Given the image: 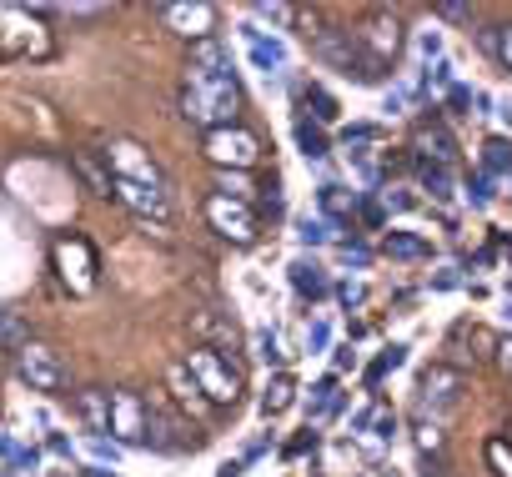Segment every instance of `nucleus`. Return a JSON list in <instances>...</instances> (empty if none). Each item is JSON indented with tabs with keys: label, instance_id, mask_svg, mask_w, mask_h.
Instances as JSON below:
<instances>
[{
	"label": "nucleus",
	"instance_id": "nucleus-30",
	"mask_svg": "<svg viewBox=\"0 0 512 477\" xmlns=\"http://www.w3.org/2000/svg\"><path fill=\"white\" fill-rule=\"evenodd\" d=\"M482 156H487V171H512V146H507L502 136H492V141L482 146Z\"/></svg>",
	"mask_w": 512,
	"mask_h": 477
},
{
	"label": "nucleus",
	"instance_id": "nucleus-12",
	"mask_svg": "<svg viewBox=\"0 0 512 477\" xmlns=\"http://www.w3.org/2000/svg\"><path fill=\"white\" fill-rule=\"evenodd\" d=\"M362 41H367V51H372L377 61H392V56L402 51V21H397V16H372L367 31H362Z\"/></svg>",
	"mask_w": 512,
	"mask_h": 477
},
{
	"label": "nucleus",
	"instance_id": "nucleus-10",
	"mask_svg": "<svg viewBox=\"0 0 512 477\" xmlns=\"http://www.w3.org/2000/svg\"><path fill=\"white\" fill-rule=\"evenodd\" d=\"M166 26L196 46V41H206L216 31V11L211 6H166Z\"/></svg>",
	"mask_w": 512,
	"mask_h": 477
},
{
	"label": "nucleus",
	"instance_id": "nucleus-17",
	"mask_svg": "<svg viewBox=\"0 0 512 477\" xmlns=\"http://www.w3.org/2000/svg\"><path fill=\"white\" fill-rule=\"evenodd\" d=\"M292 287L302 292V297H327V267L322 262H292Z\"/></svg>",
	"mask_w": 512,
	"mask_h": 477
},
{
	"label": "nucleus",
	"instance_id": "nucleus-42",
	"mask_svg": "<svg viewBox=\"0 0 512 477\" xmlns=\"http://www.w3.org/2000/svg\"><path fill=\"white\" fill-rule=\"evenodd\" d=\"M307 347H327V327H322V322L307 332Z\"/></svg>",
	"mask_w": 512,
	"mask_h": 477
},
{
	"label": "nucleus",
	"instance_id": "nucleus-31",
	"mask_svg": "<svg viewBox=\"0 0 512 477\" xmlns=\"http://www.w3.org/2000/svg\"><path fill=\"white\" fill-rule=\"evenodd\" d=\"M487 462H492V472H497V477H512V447H507V442H497V437H492V442H487Z\"/></svg>",
	"mask_w": 512,
	"mask_h": 477
},
{
	"label": "nucleus",
	"instance_id": "nucleus-28",
	"mask_svg": "<svg viewBox=\"0 0 512 477\" xmlns=\"http://www.w3.org/2000/svg\"><path fill=\"white\" fill-rule=\"evenodd\" d=\"M332 407H337V377H327V382L312 387V407H307V412H312V417H327Z\"/></svg>",
	"mask_w": 512,
	"mask_h": 477
},
{
	"label": "nucleus",
	"instance_id": "nucleus-3",
	"mask_svg": "<svg viewBox=\"0 0 512 477\" xmlns=\"http://www.w3.org/2000/svg\"><path fill=\"white\" fill-rule=\"evenodd\" d=\"M101 156H106L111 181H131V186L166 191V176H161V166L151 161V151H146L141 141H131V136H111V146H106Z\"/></svg>",
	"mask_w": 512,
	"mask_h": 477
},
{
	"label": "nucleus",
	"instance_id": "nucleus-37",
	"mask_svg": "<svg viewBox=\"0 0 512 477\" xmlns=\"http://www.w3.org/2000/svg\"><path fill=\"white\" fill-rule=\"evenodd\" d=\"M492 357H497V367H502V372L512 377V337H502V342L492 347Z\"/></svg>",
	"mask_w": 512,
	"mask_h": 477
},
{
	"label": "nucleus",
	"instance_id": "nucleus-39",
	"mask_svg": "<svg viewBox=\"0 0 512 477\" xmlns=\"http://www.w3.org/2000/svg\"><path fill=\"white\" fill-rule=\"evenodd\" d=\"M417 46H422V56H442V36H437V31H422Z\"/></svg>",
	"mask_w": 512,
	"mask_h": 477
},
{
	"label": "nucleus",
	"instance_id": "nucleus-38",
	"mask_svg": "<svg viewBox=\"0 0 512 477\" xmlns=\"http://www.w3.org/2000/svg\"><path fill=\"white\" fill-rule=\"evenodd\" d=\"M256 347H262V357H267V362H277V357H282V352H277V332H262V337H256Z\"/></svg>",
	"mask_w": 512,
	"mask_h": 477
},
{
	"label": "nucleus",
	"instance_id": "nucleus-45",
	"mask_svg": "<svg viewBox=\"0 0 512 477\" xmlns=\"http://www.w3.org/2000/svg\"><path fill=\"white\" fill-rule=\"evenodd\" d=\"M502 121H507V126H512V101H507V106H502Z\"/></svg>",
	"mask_w": 512,
	"mask_h": 477
},
{
	"label": "nucleus",
	"instance_id": "nucleus-41",
	"mask_svg": "<svg viewBox=\"0 0 512 477\" xmlns=\"http://www.w3.org/2000/svg\"><path fill=\"white\" fill-rule=\"evenodd\" d=\"M362 297H367V292H362V287H352V282H347V287H342V302H347V307H357V302H362Z\"/></svg>",
	"mask_w": 512,
	"mask_h": 477
},
{
	"label": "nucleus",
	"instance_id": "nucleus-23",
	"mask_svg": "<svg viewBox=\"0 0 512 477\" xmlns=\"http://www.w3.org/2000/svg\"><path fill=\"white\" fill-rule=\"evenodd\" d=\"M322 211H327V216H352V211H357V191H347V186H322Z\"/></svg>",
	"mask_w": 512,
	"mask_h": 477
},
{
	"label": "nucleus",
	"instance_id": "nucleus-35",
	"mask_svg": "<svg viewBox=\"0 0 512 477\" xmlns=\"http://www.w3.org/2000/svg\"><path fill=\"white\" fill-rule=\"evenodd\" d=\"M312 106H317V121H337V101L327 91H312Z\"/></svg>",
	"mask_w": 512,
	"mask_h": 477
},
{
	"label": "nucleus",
	"instance_id": "nucleus-32",
	"mask_svg": "<svg viewBox=\"0 0 512 477\" xmlns=\"http://www.w3.org/2000/svg\"><path fill=\"white\" fill-rule=\"evenodd\" d=\"M412 206H417V196L407 186H387L382 191V211H412Z\"/></svg>",
	"mask_w": 512,
	"mask_h": 477
},
{
	"label": "nucleus",
	"instance_id": "nucleus-4",
	"mask_svg": "<svg viewBox=\"0 0 512 477\" xmlns=\"http://www.w3.org/2000/svg\"><path fill=\"white\" fill-rule=\"evenodd\" d=\"M206 161L216 171H246V166L262 161V141H256V131H246V126L206 131Z\"/></svg>",
	"mask_w": 512,
	"mask_h": 477
},
{
	"label": "nucleus",
	"instance_id": "nucleus-8",
	"mask_svg": "<svg viewBox=\"0 0 512 477\" xmlns=\"http://www.w3.org/2000/svg\"><path fill=\"white\" fill-rule=\"evenodd\" d=\"M111 437L126 447H146V397L141 392H111Z\"/></svg>",
	"mask_w": 512,
	"mask_h": 477
},
{
	"label": "nucleus",
	"instance_id": "nucleus-22",
	"mask_svg": "<svg viewBox=\"0 0 512 477\" xmlns=\"http://www.w3.org/2000/svg\"><path fill=\"white\" fill-rule=\"evenodd\" d=\"M417 146H422V151L432 156V166H447V161L457 156V151H452V136H447V131H422V136H417Z\"/></svg>",
	"mask_w": 512,
	"mask_h": 477
},
{
	"label": "nucleus",
	"instance_id": "nucleus-1",
	"mask_svg": "<svg viewBox=\"0 0 512 477\" xmlns=\"http://www.w3.org/2000/svg\"><path fill=\"white\" fill-rule=\"evenodd\" d=\"M181 111H186V121H196V126H206V131H221V126H236L241 91H236L231 76H196V71H186Z\"/></svg>",
	"mask_w": 512,
	"mask_h": 477
},
{
	"label": "nucleus",
	"instance_id": "nucleus-33",
	"mask_svg": "<svg viewBox=\"0 0 512 477\" xmlns=\"http://www.w3.org/2000/svg\"><path fill=\"white\" fill-rule=\"evenodd\" d=\"M492 56H497L507 71H512V26H502V31H497V41H492Z\"/></svg>",
	"mask_w": 512,
	"mask_h": 477
},
{
	"label": "nucleus",
	"instance_id": "nucleus-5",
	"mask_svg": "<svg viewBox=\"0 0 512 477\" xmlns=\"http://www.w3.org/2000/svg\"><path fill=\"white\" fill-rule=\"evenodd\" d=\"M16 377H21L31 392H61V382H66L61 357H56L46 342H26V347H16Z\"/></svg>",
	"mask_w": 512,
	"mask_h": 477
},
{
	"label": "nucleus",
	"instance_id": "nucleus-11",
	"mask_svg": "<svg viewBox=\"0 0 512 477\" xmlns=\"http://www.w3.org/2000/svg\"><path fill=\"white\" fill-rule=\"evenodd\" d=\"M76 417H81V427H86L91 442L106 437V432H111V392H101V387L76 392Z\"/></svg>",
	"mask_w": 512,
	"mask_h": 477
},
{
	"label": "nucleus",
	"instance_id": "nucleus-24",
	"mask_svg": "<svg viewBox=\"0 0 512 477\" xmlns=\"http://www.w3.org/2000/svg\"><path fill=\"white\" fill-rule=\"evenodd\" d=\"M297 146H302V156L322 161V156H327V136H322V126H312V121H297Z\"/></svg>",
	"mask_w": 512,
	"mask_h": 477
},
{
	"label": "nucleus",
	"instance_id": "nucleus-43",
	"mask_svg": "<svg viewBox=\"0 0 512 477\" xmlns=\"http://www.w3.org/2000/svg\"><path fill=\"white\" fill-rule=\"evenodd\" d=\"M442 16H447V21H467L472 11H467V6H442Z\"/></svg>",
	"mask_w": 512,
	"mask_h": 477
},
{
	"label": "nucleus",
	"instance_id": "nucleus-19",
	"mask_svg": "<svg viewBox=\"0 0 512 477\" xmlns=\"http://www.w3.org/2000/svg\"><path fill=\"white\" fill-rule=\"evenodd\" d=\"M71 161H76V171H81V181H86V186H91L96 196H111V171L101 166V156H96V151H76Z\"/></svg>",
	"mask_w": 512,
	"mask_h": 477
},
{
	"label": "nucleus",
	"instance_id": "nucleus-34",
	"mask_svg": "<svg viewBox=\"0 0 512 477\" xmlns=\"http://www.w3.org/2000/svg\"><path fill=\"white\" fill-rule=\"evenodd\" d=\"M402 362H407V347H387V352H382V362L372 367V382H377L387 367H402Z\"/></svg>",
	"mask_w": 512,
	"mask_h": 477
},
{
	"label": "nucleus",
	"instance_id": "nucleus-40",
	"mask_svg": "<svg viewBox=\"0 0 512 477\" xmlns=\"http://www.w3.org/2000/svg\"><path fill=\"white\" fill-rule=\"evenodd\" d=\"M372 422H377V437H392L397 432V417H387V412H377Z\"/></svg>",
	"mask_w": 512,
	"mask_h": 477
},
{
	"label": "nucleus",
	"instance_id": "nucleus-25",
	"mask_svg": "<svg viewBox=\"0 0 512 477\" xmlns=\"http://www.w3.org/2000/svg\"><path fill=\"white\" fill-rule=\"evenodd\" d=\"M216 196L251 201V181H246V171H216Z\"/></svg>",
	"mask_w": 512,
	"mask_h": 477
},
{
	"label": "nucleus",
	"instance_id": "nucleus-7",
	"mask_svg": "<svg viewBox=\"0 0 512 477\" xmlns=\"http://www.w3.org/2000/svg\"><path fill=\"white\" fill-rule=\"evenodd\" d=\"M206 221H211L216 236H226V242H236V247H246L251 236H256V211H251V201L211 196V201H206Z\"/></svg>",
	"mask_w": 512,
	"mask_h": 477
},
{
	"label": "nucleus",
	"instance_id": "nucleus-21",
	"mask_svg": "<svg viewBox=\"0 0 512 477\" xmlns=\"http://www.w3.org/2000/svg\"><path fill=\"white\" fill-rule=\"evenodd\" d=\"M422 191H432L437 201H447V196L457 191V181H452V171H447V166H432V161H422Z\"/></svg>",
	"mask_w": 512,
	"mask_h": 477
},
{
	"label": "nucleus",
	"instance_id": "nucleus-18",
	"mask_svg": "<svg viewBox=\"0 0 512 477\" xmlns=\"http://www.w3.org/2000/svg\"><path fill=\"white\" fill-rule=\"evenodd\" d=\"M382 252H387V257H397V262H422V257H427L432 247L422 242V236H412V231H387Z\"/></svg>",
	"mask_w": 512,
	"mask_h": 477
},
{
	"label": "nucleus",
	"instance_id": "nucleus-9",
	"mask_svg": "<svg viewBox=\"0 0 512 477\" xmlns=\"http://www.w3.org/2000/svg\"><path fill=\"white\" fill-rule=\"evenodd\" d=\"M111 196H116L126 211H136L141 221H166V216H171V201H166V191L131 186V181H111Z\"/></svg>",
	"mask_w": 512,
	"mask_h": 477
},
{
	"label": "nucleus",
	"instance_id": "nucleus-47",
	"mask_svg": "<svg viewBox=\"0 0 512 477\" xmlns=\"http://www.w3.org/2000/svg\"><path fill=\"white\" fill-rule=\"evenodd\" d=\"M507 317H512V297H507Z\"/></svg>",
	"mask_w": 512,
	"mask_h": 477
},
{
	"label": "nucleus",
	"instance_id": "nucleus-26",
	"mask_svg": "<svg viewBox=\"0 0 512 477\" xmlns=\"http://www.w3.org/2000/svg\"><path fill=\"white\" fill-rule=\"evenodd\" d=\"M16 347H26V327L16 312H0V352H16Z\"/></svg>",
	"mask_w": 512,
	"mask_h": 477
},
{
	"label": "nucleus",
	"instance_id": "nucleus-44",
	"mask_svg": "<svg viewBox=\"0 0 512 477\" xmlns=\"http://www.w3.org/2000/svg\"><path fill=\"white\" fill-rule=\"evenodd\" d=\"M91 447H96V457H116V442H106V437H96Z\"/></svg>",
	"mask_w": 512,
	"mask_h": 477
},
{
	"label": "nucleus",
	"instance_id": "nucleus-29",
	"mask_svg": "<svg viewBox=\"0 0 512 477\" xmlns=\"http://www.w3.org/2000/svg\"><path fill=\"white\" fill-rule=\"evenodd\" d=\"M412 437H417V452H422V457L442 452V427H437V422H417V427H412Z\"/></svg>",
	"mask_w": 512,
	"mask_h": 477
},
{
	"label": "nucleus",
	"instance_id": "nucleus-15",
	"mask_svg": "<svg viewBox=\"0 0 512 477\" xmlns=\"http://www.w3.org/2000/svg\"><path fill=\"white\" fill-rule=\"evenodd\" d=\"M457 392H462V377H457L452 367H427V372H422V397H427V402L447 407V402H457Z\"/></svg>",
	"mask_w": 512,
	"mask_h": 477
},
{
	"label": "nucleus",
	"instance_id": "nucleus-16",
	"mask_svg": "<svg viewBox=\"0 0 512 477\" xmlns=\"http://www.w3.org/2000/svg\"><path fill=\"white\" fill-rule=\"evenodd\" d=\"M246 46H251V61H256V71H282L287 66V46L282 41H267L262 31H246Z\"/></svg>",
	"mask_w": 512,
	"mask_h": 477
},
{
	"label": "nucleus",
	"instance_id": "nucleus-36",
	"mask_svg": "<svg viewBox=\"0 0 512 477\" xmlns=\"http://www.w3.org/2000/svg\"><path fill=\"white\" fill-rule=\"evenodd\" d=\"M256 16H262V21H277V26H287V21H292V11H287V6H267V0L256 6Z\"/></svg>",
	"mask_w": 512,
	"mask_h": 477
},
{
	"label": "nucleus",
	"instance_id": "nucleus-13",
	"mask_svg": "<svg viewBox=\"0 0 512 477\" xmlns=\"http://www.w3.org/2000/svg\"><path fill=\"white\" fill-rule=\"evenodd\" d=\"M166 387H171V397H176V407H181V412H191V417H206V412H211V402H206V397H201V387L191 382L186 362H176V367L166 372Z\"/></svg>",
	"mask_w": 512,
	"mask_h": 477
},
{
	"label": "nucleus",
	"instance_id": "nucleus-46",
	"mask_svg": "<svg viewBox=\"0 0 512 477\" xmlns=\"http://www.w3.org/2000/svg\"><path fill=\"white\" fill-rule=\"evenodd\" d=\"M86 477H111V472H101V467H91V472H86Z\"/></svg>",
	"mask_w": 512,
	"mask_h": 477
},
{
	"label": "nucleus",
	"instance_id": "nucleus-2",
	"mask_svg": "<svg viewBox=\"0 0 512 477\" xmlns=\"http://www.w3.org/2000/svg\"><path fill=\"white\" fill-rule=\"evenodd\" d=\"M186 372H191V382L201 387V397L211 407H226V402L241 397V367L231 357H221L216 347H191L186 352Z\"/></svg>",
	"mask_w": 512,
	"mask_h": 477
},
{
	"label": "nucleus",
	"instance_id": "nucleus-14",
	"mask_svg": "<svg viewBox=\"0 0 512 477\" xmlns=\"http://www.w3.org/2000/svg\"><path fill=\"white\" fill-rule=\"evenodd\" d=\"M186 71H196V76H231V61H226V46L216 41V36H206V41H196L191 46V66Z\"/></svg>",
	"mask_w": 512,
	"mask_h": 477
},
{
	"label": "nucleus",
	"instance_id": "nucleus-20",
	"mask_svg": "<svg viewBox=\"0 0 512 477\" xmlns=\"http://www.w3.org/2000/svg\"><path fill=\"white\" fill-rule=\"evenodd\" d=\"M292 397H297V382L282 372V377H272V387H267V397H262V412H267V417H277V412H287V407H292Z\"/></svg>",
	"mask_w": 512,
	"mask_h": 477
},
{
	"label": "nucleus",
	"instance_id": "nucleus-27",
	"mask_svg": "<svg viewBox=\"0 0 512 477\" xmlns=\"http://www.w3.org/2000/svg\"><path fill=\"white\" fill-rule=\"evenodd\" d=\"M297 236H302L307 247H322V242H332V221L327 216H302V231Z\"/></svg>",
	"mask_w": 512,
	"mask_h": 477
},
{
	"label": "nucleus",
	"instance_id": "nucleus-6",
	"mask_svg": "<svg viewBox=\"0 0 512 477\" xmlns=\"http://www.w3.org/2000/svg\"><path fill=\"white\" fill-rule=\"evenodd\" d=\"M56 272H61V282L76 297L96 292V252L81 242V236H61V242H56Z\"/></svg>",
	"mask_w": 512,
	"mask_h": 477
}]
</instances>
